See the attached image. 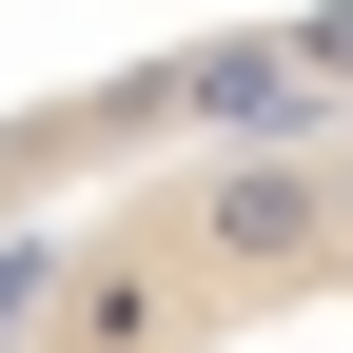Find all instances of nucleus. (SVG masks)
I'll list each match as a JSON object with an SVG mask.
<instances>
[{
	"mask_svg": "<svg viewBox=\"0 0 353 353\" xmlns=\"http://www.w3.org/2000/svg\"><path fill=\"white\" fill-rule=\"evenodd\" d=\"M0 353H353V79L216 20L20 99Z\"/></svg>",
	"mask_w": 353,
	"mask_h": 353,
	"instance_id": "1",
	"label": "nucleus"
}]
</instances>
